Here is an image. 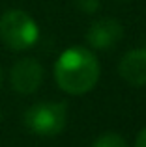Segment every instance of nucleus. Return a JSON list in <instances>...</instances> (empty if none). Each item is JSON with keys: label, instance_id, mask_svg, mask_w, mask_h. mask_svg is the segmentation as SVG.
<instances>
[{"label": "nucleus", "instance_id": "nucleus-10", "mask_svg": "<svg viewBox=\"0 0 146 147\" xmlns=\"http://www.w3.org/2000/svg\"><path fill=\"white\" fill-rule=\"evenodd\" d=\"M0 80H2V73H0Z\"/></svg>", "mask_w": 146, "mask_h": 147}, {"label": "nucleus", "instance_id": "nucleus-7", "mask_svg": "<svg viewBox=\"0 0 146 147\" xmlns=\"http://www.w3.org/2000/svg\"><path fill=\"white\" fill-rule=\"evenodd\" d=\"M92 147H128V144H126V140L122 136H118L114 132H109V134L99 136Z\"/></svg>", "mask_w": 146, "mask_h": 147}, {"label": "nucleus", "instance_id": "nucleus-9", "mask_svg": "<svg viewBox=\"0 0 146 147\" xmlns=\"http://www.w3.org/2000/svg\"><path fill=\"white\" fill-rule=\"evenodd\" d=\"M135 147H146V127L137 134V140H135Z\"/></svg>", "mask_w": 146, "mask_h": 147}, {"label": "nucleus", "instance_id": "nucleus-5", "mask_svg": "<svg viewBox=\"0 0 146 147\" xmlns=\"http://www.w3.org/2000/svg\"><path fill=\"white\" fill-rule=\"evenodd\" d=\"M124 36V28L122 22L111 17H103L92 22V26L88 28L86 34V41L90 43L92 49H99V50H107L118 43Z\"/></svg>", "mask_w": 146, "mask_h": 147}, {"label": "nucleus", "instance_id": "nucleus-6", "mask_svg": "<svg viewBox=\"0 0 146 147\" xmlns=\"http://www.w3.org/2000/svg\"><path fill=\"white\" fill-rule=\"evenodd\" d=\"M120 76L135 88L146 86V47L133 49L124 54L118 65Z\"/></svg>", "mask_w": 146, "mask_h": 147}, {"label": "nucleus", "instance_id": "nucleus-3", "mask_svg": "<svg viewBox=\"0 0 146 147\" xmlns=\"http://www.w3.org/2000/svg\"><path fill=\"white\" fill-rule=\"evenodd\" d=\"M68 123V106L64 102H36L25 112V125L38 136H56Z\"/></svg>", "mask_w": 146, "mask_h": 147}, {"label": "nucleus", "instance_id": "nucleus-4", "mask_svg": "<svg viewBox=\"0 0 146 147\" xmlns=\"http://www.w3.org/2000/svg\"><path fill=\"white\" fill-rule=\"evenodd\" d=\"M11 86L23 95L34 93L43 82V67L34 58H23L11 67Z\"/></svg>", "mask_w": 146, "mask_h": 147}, {"label": "nucleus", "instance_id": "nucleus-2", "mask_svg": "<svg viewBox=\"0 0 146 147\" xmlns=\"http://www.w3.org/2000/svg\"><path fill=\"white\" fill-rule=\"evenodd\" d=\"M0 39L11 50H26L40 39L38 22L23 9H8L0 17Z\"/></svg>", "mask_w": 146, "mask_h": 147}, {"label": "nucleus", "instance_id": "nucleus-1", "mask_svg": "<svg viewBox=\"0 0 146 147\" xmlns=\"http://www.w3.org/2000/svg\"><path fill=\"white\" fill-rule=\"evenodd\" d=\"M55 80L62 91L83 95L94 90L99 80V61L84 47H70L55 63Z\"/></svg>", "mask_w": 146, "mask_h": 147}, {"label": "nucleus", "instance_id": "nucleus-8", "mask_svg": "<svg viewBox=\"0 0 146 147\" xmlns=\"http://www.w3.org/2000/svg\"><path fill=\"white\" fill-rule=\"evenodd\" d=\"M77 6L84 11V13H96L101 6V0H77Z\"/></svg>", "mask_w": 146, "mask_h": 147}]
</instances>
